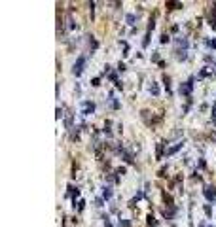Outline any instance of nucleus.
Returning <instances> with one entry per match:
<instances>
[{
    "label": "nucleus",
    "instance_id": "nucleus-1",
    "mask_svg": "<svg viewBox=\"0 0 216 227\" xmlns=\"http://www.w3.org/2000/svg\"><path fill=\"white\" fill-rule=\"evenodd\" d=\"M83 62H85L83 57H78V61H76V65H74V74H76V76H80V74H82V70H83Z\"/></svg>",
    "mask_w": 216,
    "mask_h": 227
},
{
    "label": "nucleus",
    "instance_id": "nucleus-5",
    "mask_svg": "<svg viewBox=\"0 0 216 227\" xmlns=\"http://www.w3.org/2000/svg\"><path fill=\"white\" fill-rule=\"evenodd\" d=\"M152 93H154V95H157V93H159V89H157L155 85H152Z\"/></svg>",
    "mask_w": 216,
    "mask_h": 227
},
{
    "label": "nucleus",
    "instance_id": "nucleus-2",
    "mask_svg": "<svg viewBox=\"0 0 216 227\" xmlns=\"http://www.w3.org/2000/svg\"><path fill=\"white\" fill-rule=\"evenodd\" d=\"M205 197L208 199V201H214V197H216L214 187H207V189H205Z\"/></svg>",
    "mask_w": 216,
    "mask_h": 227
},
{
    "label": "nucleus",
    "instance_id": "nucleus-3",
    "mask_svg": "<svg viewBox=\"0 0 216 227\" xmlns=\"http://www.w3.org/2000/svg\"><path fill=\"white\" fill-rule=\"evenodd\" d=\"M180 146H182V144H176V146H172L171 150L167 152V155H172V153H175V152H178V150H180Z\"/></svg>",
    "mask_w": 216,
    "mask_h": 227
},
{
    "label": "nucleus",
    "instance_id": "nucleus-4",
    "mask_svg": "<svg viewBox=\"0 0 216 227\" xmlns=\"http://www.w3.org/2000/svg\"><path fill=\"white\" fill-rule=\"evenodd\" d=\"M110 195H112V191L106 187V189H104V197H106V199H110Z\"/></svg>",
    "mask_w": 216,
    "mask_h": 227
}]
</instances>
